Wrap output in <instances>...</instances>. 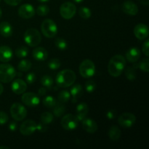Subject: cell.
I'll list each match as a JSON object with an SVG mask.
<instances>
[{"instance_id":"f5cc1de1","label":"cell","mask_w":149,"mask_h":149,"mask_svg":"<svg viewBox=\"0 0 149 149\" xmlns=\"http://www.w3.org/2000/svg\"><path fill=\"white\" fill-rule=\"evenodd\" d=\"M140 1H141V0H140Z\"/></svg>"},{"instance_id":"4dcf8cb0","label":"cell","mask_w":149,"mask_h":149,"mask_svg":"<svg viewBox=\"0 0 149 149\" xmlns=\"http://www.w3.org/2000/svg\"><path fill=\"white\" fill-rule=\"evenodd\" d=\"M41 83L43 85V87L50 89L52 86L53 85V79L50 76L45 75L44 77H42V79H41Z\"/></svg>"},{"instance_id":"44dd1931","label":"cell","mask_w":149,"mask_h":149,"mask_svg":"<svg viewBox=\"0 0 149 149\" xmlns=\"http://www.w3.org/2000/svg\"><path fill=\"white\" fill-rule=\"evenodd\" d=\"M32 55L36 61L42 62V61H46L48 57V52L46 50V49L39 47H36L33 49Z\"/></svg>"},{"instance_id":"681fc988","label":"cell","mask_w":149,"mask_h":149,"mask_svg":"<svg viewBox=\"0 0 149 149\" xmlns=\"http://www.w3.org/2000/svg\"><path fill=\"white\" fill-rule=\"evenodd\" d=\"M3 148H5V149H10V148L7 146H0V149H3Z\"/></svg>"},{"instance_id":"83f0119b","label":"cell","mask_w":149,"mask_h":149,"mask_svg":"<svg viewBox=\"0 0 149 149\" xmlns=\"http://www.w3.org/2000/svg\"><path fill=\"white\" fill-rule=\"evenodd\" d=\"M53 115L50 112H44L40 116L41 122H42V123L45 124V125L50 124L53 121Z\"/></svg>"},{"instance_id":"ab89813d","label":"cell","mask_w":149,"mask_h":149,"mask_svg":"<svg viewBox=\"0 0 149 149\" xmlns=\"http://www.w3.org/2000/svg\"><path fill=\"white\" fill-rule=\"evenodd\" d=\"M9 120V116L5 112L0 111V125H4Z\"/></svg>"},{"instance_id":"3957f363","label":"cell","mask_w":149,"mask_h":149,"mask_svg":"<svg viewBox=\"0 0 149 149\" xmlns=\"http://www.w3.org/2000/svg\"><path fill=\"white\" fill-rule=\"evenodd\" d=\"M24 40L29 47H35L42 42V36L37 29L30 28L25 32Z\"/></svg>"},{"instance_id":"d6986e66","label":"cell","mask_w":149,"mask_h":149,"mask_svg":"<svg viewBox=\"0 0 149 149\" xmlns=\"http://www.w3.org/2000/svg\"><path fill=\"white\" fill-rule=\"evenodd\" d=\"M126 59L130 63H135L141 57V51L137 47H131L127 51Z\"/></svg>"},{"instance_id":"52a82bcc","label":"cell","mask_w":149,"mask_h":149,"mask_svg":"<svg viewBox=\"0 0 149 149\" xmlns=\"http://www.w3.org/2000/svg\"><path fill=\"white\" fill-rule=\"evenodd\" d=\"M10 113L12 117L15 121H21L27 116V111L22 104L18 103H13L10 108Z\"/></svg>"},{"instance_id":"f35d334b","label":"cell","mask_w":149,"mask_h":149,"mask_svg":"<svg viewBox=\"0 0 149 149\" xmlns=\"http://www.w3.org/2000/svg\"><path fill=\"white\" fill-rule=\"evenodd\" d=\"M36 75H35L34 73L33 72L29 73V74L26 76V81L29 84H33V83L36 81Z\"/></svg>"},{"instance_id":"60d3db41","label":"cell","mask_w":149,"mask_h":149,"mask_svg":"<svg viewBox=\"0 0 149 149\" xmlns=\"http://www.w3.org/2000/svg\"><path fill=\"white\" fill-rule=\"evenodd\" d=\"M142 50L144 55L146 57H148L149 55V41L148 39H146L145 42L143 43V45L142 47Z\"/></svg>"},{"instance_id":"4316f807","label":"cell","mask_w":149,"mask_h":149,"mask_svg":"<svg viewBox=\"0 0 149 149\" xmlns=\"http://www.w3.org/2000/svg\"><path fill=\"white\" fill-rule=\"evenodd\" d=\"M32 63L29 60H22L17 65V68L20 71H28L31 68Z\"/></svg>"},{"instance_id":"7402d4cb","label":"cell","mask_w":149,"mask_h":149,"mask_svg":"<svg viewBox=\"0 0 149 149\" xmlns=\"http://www.w3.org/2000/svg\"><path fill=\"white\" fill-rule=\"evenodd\" d=\"M13 29L11 24L8 22H1L0 23V34L4 37H10L13 35Z\"/></svg>"},{"instance_id":"6da1fadb","label":"cell","mask_w":149,"mask_h":149,"mask_svg":"<svg viewBox=\"0 0 149 149\" xmlns=\"http://www.w3.org/2000/svg\"><path fill=\"white\" fill-rule=\"evenodd\" d=\"M126 65V59L122 55H116L112 57L108 65V71L111 76L118 77L122 74Z\"/></svg>"},{"instance_id":"8d00e7d4","label":"cell","mask_w":149,"mask_h":149,"mask_svg":"<svg viewBox=\"0 0 149 149\" xmlns=\"http://www.w3.org/2000/svg\"><path fill=\"white\" fill-rule=\"evenodd\" d=\"M97 87V84L93 80L88 79L85 82V90L87 93H92L95 90Z\"/></svg>"},{"instance_id":"db71d44e","label":"cell","mask_w":149,"mask_h":149,"mask_svg":"<svg viewBox=\"0 0 149 149\" xmlns=\"http://www.w3.org/2000/svg\"><path fill=\"white\" fill-rule=\"evenodd\" d=\"M0 1H1V0H0Z\"/></svg>"},{"instance_id":"f1b7e54d","label":"cell","mask_w":149,"mask_h":149,"mask_svg":"<svg viewBox=\"0 0 149 149\" xmlns=\"http://www.w3.org/2000/svg\"><path fill=\"white\" fill-rule=\"evenodd\" d=\"M55 45L57 47V48L61 51L65 50L68 47V44H67L66 41L61 37H58L55 39Z\"/></svg>"},{"instance_id":"d4e9b609","label":"cell","mask_w":149,"mask_h":149,"mask_svg":"<svg viewBox=\"0 0 149 149\" xmlns=\"http://www.w3.org/2000/svg\"><path fill=\"white\" fill-rule=\"evenodd\" d=\"M52 109H53L54 115H55V116H57V117H60V116L63 115V113H65V109L63 103H59V102H58Z\"/></svg>"},{"instance_id":"7a4b0ae2","label":"cell","mask_w":149,"mask_h":149,"mask_svg":"<svg viewBox=\"0 0 149 149\" xmlns=\"http://www.w3.org/2000/svg\"><path fill=\"white\" fill-rule=\"evenodd\" d=\"M76 79L77 76L72 70H63L57 74L56 84L58 87L65 88L74 84Z\"/></svg>"},{"instance_id":"74e56055","label":"cell","mask_w":149,"mask_h":149,"mask_svg":"<svg viewBox=\"0 0 149 149\" xmlns=\"http://www.w3.org/2000/svg\"><path fill=\"white\" fill-rule=\"evenodd\" d=\"M61 63L58 58H52L48 63V67L52 70H57L61 67Z\"/></svg>"},{"instance_id":"816d5d0a","label":"cell","mask_w":149,"mask_h":149,"mask_svg":"<svg viewBox=\"0 0 149 149\" xmlns=\"http://www.w3.org/2000/svg\"><path fill=\"white\" fill-rule=\"evenodd\" d=\"M1 15H2V11H1V8H0V18H1Z\"/></svg>"},{"instance_id":"7c38bea8","label":"cell","mask_w":149,"mask_h":149,"mask_svg":"<svg viewBox=\"0 0 149 149\" xmlns=\"http://www.w3.org/2000/svg\"><path fill=\"white\" fill-rule=\"evenodd\" d=\"M37 123L33 120H26L21 124L20 132L23 135H31L36 130Z\"/></svg>"},{"instance_id":"f907efd6","label":"cell","mask_w":149,"mask_h":149,"mask_svg":"<svg viewBox=\"0 0 149 149\" xmlns=\"http://www.w3.org/2000/svg\"><path fill=\"white\" fill-rule=\"evenodd\" d=\"M74 1H75V2H77V3H80V2H81L83 0H74Z\"/></svg>"},{"instance_id":"277c9868","label":"cell","mask_w":149,"mask_h":149,"mask_svg":"<svg viewBox=\"0 0 149 149\" xmlns=\"http://www.w3.org/2000/svg\"><path fill=\"white\" fill-rule=\"evenodd\" d=\"M16 71L13 65L8 63L0 64V81L9 83L14 79Z\"/></svg>"},{"instance_id":"e0dca14e","label":"cell","mask_w":149,"mask_h":149,"mask_svg":"<svg viewBox=\"0 0 149 149\" xmlns=\"http://www.w3.org/2000/svg\"><path fill=\"white\" fill-rule=\"evenodd\" d=\"M82 127L88 133H95L97 130V125L93 119L90 118H84L81 121Z\"/></svg>"},{"instance_id":"ac0fdd59","label":"cell","mask_w":149,"mask_h":149,"mask_svg":"<svg viewBox=\"0 0 149 149\" xmlns=\"http://www.w3.org/2000/svg\"><path fill=\"white\" fill-rule=\"evenodd\" d=\"M13 56V52L11 48L8 46L0 47V61L7 63L11 61Z\"/></svg>"},{"instance_id":"1f68e13d","label":"cell","mask_w":149,"mask_h":149,"mask_svg":"<svg viewBox=\"0 0 149 149\" xmlns=\"http://www.w3.org/2000/svg\"><path fill=\"white\" fill-rule=\"evenodd\" d=\"M36 12L38 15L43 17V16H46L49 13V8L46 4H41L37 7Z\"/></svg>"},{"instance_id":"7bdbcfd3","label":"cell","mask_w":149,"mask_h":149,"mask_svg":"<svg viewBox=\"0 0 149 149\" xmlns=\"http://www.w3.org/2000/svg\"><path fill=\"white\" fill-rule=\"evenodd\" d=\"M47 127L46 125L43 123H39L36 125V130H38L40 132H46Z\"/></svg>"},{"instance_id":"ba28073f","label":"cell","mask_w":149,"mask_h":149,"mask_svg":"<svg viewBox=\"0 0 149 149\" xmlns=\"http://www.w3.org/2000/svg\"><path fill=\"white\" fill-rule=\"evenodd\" d=\"M77 7L75 4L70 1L64 2L60 7V14L64 19H71L75 15Z\"/></svg>"},{"instance_id":"cb8c5ba5","label":"cell","mask_w":149,"mask_h":149,"mask_svg":"<svg viewBox=\"0 0 149 149\" xmlns=\"http://www.w3.org/2000/svg\"><path fill=\"white\" fill-rule=\"evenodd\" d=\"M109 137L111 141H116L120 138L121 130L116 125H112L109 130Z\"/></svg>"},{"instance_id":"d6a6232c","label":"cell","mask_w":149,"mask_h":149,"mask_svg":"<svg viewBox=\"0 0 149 149\" xmlns=\"http://www.w3.org/2000/svg\"><path fill=\"white\" fill-rule=\"evenodd\" d=\"M125 76L130 81H134L136 79V72L134 67H128L125 71Z\"/></svg>"},{"instance_id":"c3c4849f","label":"cell","mask_w":149,"mask_h":149,"mask_svg":"<svg viewBox=\"0 0 149 149\" xmlns=\"http://www.w3.org/2000/svg\"><path fill=\"white\" fill-rule=\"evenodd\" d=\"M38 1H40V2H47L49 0H38Z\"/></svg>"},{"instance_id":"b9f144b4","label":"cell","mask_w":149,"mask_h":149,"mask_svg":"<svg viewBox=\"0 0 149 149\" xmlns=\"http://www.w3.org/2000/svg\"><path fill=\"white\" fill-rule=\"evenodd\" d=\"M106 117H107V119H110V120L115 119V117H116V111L113 109L109 110L106 113Z\"/></svg>"},{"instance_id":"ffe728a7","label":"cell","mask_w":149,"mask_h":149,"mask_svg":"<svg viewBox=\"0 0 149 149\" xmlns=\"http://www.w3.org/2000/svg\"><path fill=\"white\" fill-rule=\"evenodd\" d=\"M89 112V107L87 103H81L78 104L77 107V117L79 122H81L84 118H86Z\"/></svg>"},{"instance_id":"836d02e7","label":"cell","mask_w":149,"mask_h":149,"mask_svg":"<svg viewBox=\"0 0 149 149\" xmlns=\"http://www.w3.org/2000/svg\"><path fill=\"white\" fill-rule=\"evenodd\" d=\"M28 54H29V49L26 47L22 46L20 47L17 48L15 50V55L17 58H26Z\"/></svg>"},{"instance_id":"30bf717a","label":"cell","mask_w":149,"mask_h":149,"mask_svg":"<svg viewBox=\"0 0 149 149\" xmlns=\"http://www.w3.org/2000/svg\"><path fill=\"white\" fill-rule=\"evenodd\" d=\"M136 122V117L132 113H123L118 119V123L125 128L132 127Z\"/></svg>"},{"instance_id":"9c48e42d","label":"cell","mask_w":149,"mask_h":149,"mask_svg":"<svg viewBox=\"0 0 149 149\" xmlns=\"http://www.w3.org/2000/svg\"><path fill=\"white\" fill-rule=\"evenodd\" d=\"M79 121L77 120L76 116H74L71 113L65 114L63 116L61 119V126L65 130H74L78 126Z\"/></svg>"},{"instance_id":"f546056e","label":"cell","mask_w":149,"mask_h":149,"mask_svg":"<svg viewBox=\"0 0 149 149\" xmlns=\"http://www.w3.org/2000/svg\"><path fill=\"white\" fill-rule=\"evenodd\" d=\"M56 103V100L52 96H47L43 100V105L48 109H52Z\"/></svg>"},{"instance_id":"4fadbf2b","label":"cell","mask_w":149,"mask_h":149,"mask_svg":"<svg viewBox=\"0 0 149 149\" xmlns=\"http://www.w3.org/2000/svg\"><path fill=\"white\" fill-rule=\"evenodd\" d=\"M18 15L23 19H29L35 15V10L30 4H22L18 9Z\"/></svg>"},{"instance_id":"ee69618b","label":"cell","mask_w":149,"mask_h":149,"mask_svg":"<svg viewBox=\"0 0 149 149\" xmlns=\"http://www.w3.org/2000/svg\"><path fill=\"white\" fill-rule=\"evenodd\" d=\"M4 2L10 6H17L22 1V0H4Z\"/></svg>"},{"instance_id":"f6af8a7d","label":"cell","mask_w":149,"mask_h":149,"mask_svg":"<svg viewBox=\"0 0 149 149\" xmlns=\"http://www.w3.org/2000/svg\"><path fill=\"white\" fill-rule=\"evenodd\" d=\"M17 123H16L15 122H14V121L10 122V125H9V130H10V131H12V132L15 131L16 130H17Z\"/></svg>"},{"instance_id":"e575fe53","label":"cell","mask_w":149,"mask_h":149,"mask_svg":"<svg viewBox=\"0 0 149 149\" xmlns=\"http://www.w3.org/2000/svg\"><path fill=\"white\" fill-rule=\"evenodd\" d=\"M79 14L80 17H82V18L88 19L91 17L92 13L88 7H82L79 10Z\"/></svg>"},{"instance_id":"2e32d148","label":"cell","mask_w":149,"mask_h":149,"mask_svg":"<svg viewBox=\"0 0 149 149\" xmlns=\"http://www.w3.org/2000/svg\"><path fill=\"white\" fill-rule=\"evenodd\" d=\"M122 10L129 15H136L138 13V7L135 2L132 1H125L122 4Z\"/></svg>"},{"instance_id":"bcb514c9","label":"cell","mask_w":149,"mask_h":149,"mask_svg":"<svg viewBox=\"0 0 149 149\" xmlns=\"http://www.w3.org/2000/svg\"><path fill=\"white\" fill-rule=\"evenodd\" d=\"M38 93H39V95L40 96H44L45 95H46V93H47L46 88H45V87L39 88V90H38Z\"/></svg>"},{"instance_id":"5bb4252c","label":"cell","mask_w":149,"mask_h":149,"mask_svg":"<svg viewBox=\"0 0 149 149\" xmlns=\"http://www.w3.org/2000/svg\"><path fill=\"white\" fill-rule=\"evenodd\" d=\"M134 34L135 37L140 40H144L147 39L149 34L148 26L143 23L136 25L134 29Z\"/></svg>"},{"instance_id":"8992f818","label":"cell","mask_w":149,"mask_h":149,"mask_svg":"<svg viewBox=\"0 0 149 149\" xmlns=\"http://www.w3.org/2000/svg\"><path fill=\"white\" fill-rule=\"evenodd\" d=\"M79 71L81 77L84 78H90L93 77L95 73V65L91 60H84L80 63Z\"/></svg>"},{"instance_id":"484cf974","label":"cell","mask_w":149,"mask_h":149,"mask_svg":"<svg viewBox=\"0 0 149 149\" xmlns=\"http://www.w3.org/2000/svg\"><path fill=\"white\" fill-rule=\"evenodd\" d=\"M71 94L67 90H62L58 93V102L61 103H65L70 100Z\"/></svg>"},{"instance_id":"8fae6325","label":"cell","mask_w":149,"mask_h":149,"mask_svg":"<svg viewBox=\"0 0 149 149\" xmlns=\"http://www.w3.org/2000/svg\"><path fill=\"white\" fill-rule=\"evenodd\" d=\"M21 100L23 104L30 107H35L40 103L39 95L33 93H26L22 95Z\"/></svg>"},{"instance_id":"d590c367","label":"cell","mask_w":149,"mask_h":149,"mask_svg":"<svg viewBox=\"0 0 149 149\" xmlns=\"http://www.w3.org/2000/svg\"><path fill=\"white\" fill-rule=\"evenodd\" d=\"M137 67H138L141 71L148 73L149 71V60L148 58H144L137 65Z\"/></svg>"},{"instance_id":"9a60e30c","label":"cell","mask_w":149,"mask_h":149,"mask_svg":"<svg viewBox=\"0 0 149 149\" xmlns=\"http://www.w3.org/2000/svg\"><path fill=\"white\" fill-rule=\"evenodd\" d=\"M11 90L16 95L23 94L27 90V84L23 80L17 79L13 81L11 85Z\"/></svg>"},{"instance_id":"603a6c76","label":"cell","mask_w":149,"mask_h":149,"mask_svg":"<svg viewBox=\"0 0 149 149\" xmlns=\"http://www.w3.org/2000/svg\"><path fill=\"white\" fill-rule=\"evenodd\" d=\"M70 94L73 97L72 102L73 103H76L79 97H81L83 94V88L81 84H77L73 86L71 89Z\"/></svg>"},{"instance_id":"7dc6e473","label":"cell","mask_w":149,"mask_h":149,"mask_svg":"<svg viewBox=\"0 0 149 149\" xmlns=\"http://www.w3.org/2000/svg\"><path fill=\"white\" fill-rule=\"evenodd\" d=\"M3 91H4V87H3L2 84L0 83V95L3 93Z\"/></svg>"},{"instance_id":"5b68a950","label":"cell","mask_w":149,"mask_h":149,"mask_svg":"<svg viewBox=\"0 0 149 149\" xmlns=\"http://www.w3.org/2000/svg\"><path fill=\"white\" fill-rule=\"evenodd\" d=\"M41 30L44 36L47 38H54L58 32V27L55 22L51 19H45L42 23Z\"/></svg>"}]
</instances>
